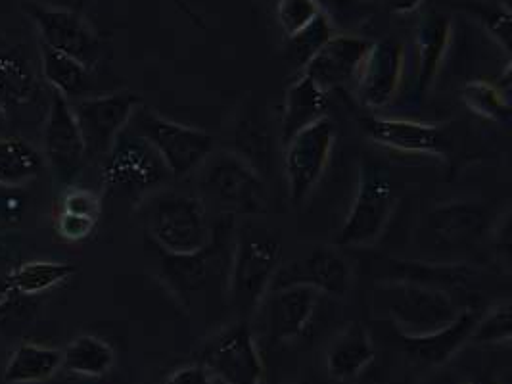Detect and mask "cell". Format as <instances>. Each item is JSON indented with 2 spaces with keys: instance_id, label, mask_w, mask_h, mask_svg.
<instances>
[{
  "instance_id": "obj_1",
  "label": "cell",
  "mask_w": 512,
  "mask_h": 384,
  "mask_svg": "<svg viewBox=\"0 0 512 384\" xmlns=\"http://www.w3.org/2000/svg\"><path fill=\"white\" fill-rule=\"evenodd\" d=\"M198 196L221 216H263L269 212V187L261 171L234 150H213L196 169Z\"/></svg>"
},
{
  "instance_id": "obj_2",
  "label": "cell",
  "mask_w": 512,
  "mask_h": 384,
  "mask_svg": "<svg viewBox=\"0 0 512 384\" xmlns=\"http://www.w3.org/2000/svg\"><path fill=\"white\" fill-rule=\"evenodd\" d=\"M280 260L282 244L275 235L252 227L236 229L227 277V300L234 312L242 315V321H248L261 308Z\"/></svg>"
},
{
  "instance_id": "obj_3",
  "label": "cell",
  "mask_w": 512,
  "mask_h": 384,
  "mask_svg": "<svg viewBox=\"0 0 512 384\" xmlns=\"http://www.w3.org/2000/svg\"><path fill=\"white\" fill-rule=\"evenodd\" d=\"M146 227L165 254H194L204 250L211 240L208 212L196 194L163 192L152 196L146 212Z\"/></svg>"
},
{
  "instance_id": "obj_4",
  "label": "cell",
  "mask_w": 512,
  "mask_h": 384,
  "mask_svg": "<svg viewBox=\"0 0 512 384\" xmlns=\"http://www.w3.org/2000/svg\"><path fill=\"white\" fill-rule=\"evenodd\" d=\"M127 127L158 152L175 179L194 173L215 150L210 133L169 120L144 104L135 110Z\"/></svg>"
},
{
  "instance_id": "obj_5",
  "label": "cell",
  "mask_w": 512,
  "mask_h": 384,
  "mask_svg": "<svg viewBox=\"0 0 512 384\" xmlns=\"http://www.w3.org/2000/svg\"><path fill=\"white\" fill-rule=\"evenodd\" d=\"M396 206V192L384 168L365 160L359 169V181L334 244L340 248L371 246L386 231Z\"/></svg>"
},
{
  "instance_id": "obj_6",
  "label": "cell",
  "mask_w": 512,
  "mask_h": 384,
  "mask_svg": "<svg viewBox=\"0 0 512 384\" xmlns=\"http://www.w3.org/2000/svg\"><path fill=\"white\" fill-rule=\"evenodd\" d=\"M171 179L158 152L133 129L125 127L102 164V189L110 194L133 196L163 187Z\"/></svg>"
},
{
  "instance_id": "obj_7",
  "label": "cell",
  "mask_w": 512,
  "mask_h": 384,
  "mask_svg": "<svg viewBox=\"0 0 512 384\" xmlns=\"http://www.w3.org/2000/svg\"><path fill=\"white\" fill-rule=\"evenodd\" d=\"M336 135L334 121L326 116L284 144V177L292 208H302L319 187L332 158Z\"/></svg>"
},
{
  "instance_id": "obj_8",
  "label": "cell",
  "mask_w": 512,
  "mask_h": 384,
  "mask_svg": "<svg viewBox=\"0 0 512 384\" xmlns=\"http://www.w3.org/2000/svg\"><path fill=\"white\" fill-rule=\"evenodd\" d=\"M380 294L388 302V312L401 336L438 333L461 313V308L442 288L397 281L382 285Z\"/></svg>"
},
{
  "instance_id": "obj_9",
  "label": "cell",
  "mask_w": 512,
  "mask_h": 384,
  "mask_svg": "<svg viewBox=\"0 0 512 384\" xmlns=\"http://www.w3.org/2000/svg\"><path fill=\"white\" fill-rule=\"evenodd\" d=\"M200 363L225 384H263L265 365L248 321H236L206 340Z\"/></svg>"
},
{
  "instance_id": "obj_10",
  "label": "cell",
  "mask_w": 512,
  "mask_h": 384,
  "mask_svg": "<svg viewBox=\"0 0 512 384\" xmlns=\"http://www.w3.org/2000/svg\"><path fill=\"white\" fill-rule=\"evenodd\" d=\"M22 10L37 27L41 43L68 54L89 70L98 66L102 56L100 39L81 12L43 4L39 0H24Z\"/></svg>"
},
{
  "instance_id": "obj_11",
  "label": "cell",
  "mask_w": 512,
  "mask_h": 384,
  "mask_svg": "<svg viewBox=\"0 0 512 384\" xmlns=\"http://www.w3.org/2000/svg\"><path fill=\"white\" fill-rule=\"evenodd\" d=\"M70 104L87 158H104L144 102L133 91H116L110 95L79 98Z\"/></svg>"
},
{
  "instance_id": "obj_12",
  "label": "cell",
  "mask_w": 512,
  "mask_h": 384,
  "mask_svg": "<svg viewBox=\"0 0 512 384\" xmlns=\"http://www.w3.org/2000/svg\"><path fill=\"white\" fill-rule=\"evenodd\" d=\"M50 95L45 121V156L54 175L64 183H71L85 166V143L71 112L70 100L56 91H50Z\"/></svg>"
},
{
  "instance_id": "obj_13",
  "label": "cell",
  "mask_w": 512,
  "mask_h": 384,
  "mask_svg": "<svg viewBox=\"0 0 512 384\" xmlns=\"http://www.w3.org/2000/svg\"><path fill=\"white\" fill-rule=\"evenodd\" d=\"M290 285H305L315 288L319 294L342 298L351 290L353 271L334 248L319 246L303 258L280 265L269 290Z\"/></svg>"
},
{
  "instance_id": "obj_14",
  "label": "cell",
  "mask_w": 512,
  "mask_h": 384,
  "mask_svg": "<svg viewBox=\"0 0 512 384\" xmlns=\"http://www.w3.org/2000/svg\"><path fill=\"white\" fill-rule=\"evenodd\" d=\"M403 52V45L394 37L371 45L355 77L357 95L363 106L382 110L394 102L403 77Z\"/></svg>"
},
{
  "instance_id": "obj_15",
  "label": "cell",
  "mask_w": 512,
  "mask_h": 384,
  "mask_svg": "<svg viewBox=\"0 0 512 384\" xmlns=\"http://www.w3.org/2000/svg\"><path fill=\"white\" fill-rule=\"evenodd\" d=\"M361 127L373 143L403 154H428L445 160L451 150L440 125L394 118H363Z\"/></svg>"
},
{
  "instance_id": "obj_16",
  "label": "cell",
  "mask_w": 512,
  "mask_h": 384,
  "mask_svg": "<svg viewBox=\"0 0 512 384\" xmlns=\"http://www.w3.org/2000/svg\"><path fill=\"white\" fill-rule=\"evenodd\" d=\"M371 41L357 35L340 33L332 35L323 47L319 48L309 62L303 66V75L323 87L326 93L351 83L371 48Z\"/></svg>"
},
{
  "instance_id": "obj_17",
  "label": "cell",
  "mask_w": 512,
  "mask_h": 384,
  "mask_svg": "<svg viewBox=\"0 0 512 384\" xmlns=\"http://www.w3.org/2000/svg\"><path fill=\"white\" fill-rule=\"evenodd\" d=\"M319 292L305 285L273 288L261 306H267L269 333L277 342H292L303 335L317 310Z\"/></svg>"
},
{
  "instance_id": "obj_18",
  "label": "cell",
  "mask_w": 512,
  "mask_h": 384,
  "mask_svg": "<svg viewBox=\"0 0 512 384\" xmlns=\"http://www.w3.org/2000/svg\"><path fill=\"white\" fill-rule=\"evenodd\" d=\"M488 210L472 202H453L434 208L426 217L430 237L438 246L463 248L476 244L488 233Z\"/></svg>"
},
{
  "instance_id": "obj_19",
  "label": "cell",
  "mask_w": 512,
  "mask_h": 384,
  "mask_svg": "<svg viewBox=\"0 0 512 384\" xmlns=\"http://www.w3.org/2000/svg\"><path fill=\"white\" fill-rule=\"evenodd\" d=\"M480 313L476 310H461L457 319L438 333L424 336H401L407 358L420 367H442L451 360L466 342H470L472 329Z\"/></svg>"
},
{
  "instance_id": "obj_20",
  "label": "cell",
  "mask_w": 512,
  "mask_h": 384,
  "mask_svg": "<svg viewBox=\"0 0 512 384\" xmlns=\"http://www.w3.org/2000/svg\"><path fill=\"white\" fill-rule=\"evenodd\" d=\"M453 25L443 14H426L422 16L415 31V50H417V79H415V96L424 98L436 81L443 58L451 43Z\"/></svg>"
},
{
  "instance_id": "obj_21",
  "label": "cell",
  "mask_w": 512,
  "mask_h": 384,
  "mask_svg": "<svg viewBox=\"0 0 512 384\" xmlns=\"http://www.w3.org/2000/svg\"><path fill=\"white\" fill-rule=\"evenodd\" d=\"M328 93L311 81L307 75L294 79L282 100V120H280V141L288 143L296 133L309 127L315 121L326 118Z\"/></svg>"
},
{
  "instance_id": "obj_22",
  "label": "cell",
  "mask_w": 512,
  "mask_h": 384,
  "mask_svg": "<svg viewBox=\"0 0 512 384\" xmlns=\"http://www.w3.org/2000/svg\"><path fill=\"white\" fill-rule=\"evenodd\" d=\"M374 342L369 329L361 323H350L328 346L326 371L336 381L359 377L374 360Z\"/></svg>"
},
{
  "instance_id": "obj_23",
  "label": "cell",
  "mask_w": 512,
  "mask_h": 384,
  "mask_svg": "<svg viewBox=\"0 0 512 384\" xmlns=\"http://www.w3.org/2000/svg\"><path fill=\"white\" fill-rule=\"evenodd\" d=\"M41 70L50 91H56L70 102L79 100L91 91V73L87 66L64 52H58L39 41Z\"/></svg>"
},
{
  "instance_id": "obj_24",
  "label": "cell",
  "mask_w": 512,
  "mask_h": 384,
  "mask_svg": "<svg viewBox=\"0 0 512 384\" xmlns=\"http://www.w3.org/2000/svg\"><path fill=\"white\" fill-rule=\"evenodd\" d=\"M62 367V352L52 346L24 342L10 356L4 369L6 384L45 383Z\"/></svg>"
},
{
  "instance_id": "obj_25",
  "label": "cell",
  "mask_w": 512,
  "mask_h": 384,
  "mask_svg": "<svg viewBox=\"0 0 512 384\" xmlns=\"http://www.w3.org/2000/svg\"><path fill=\"white\" fill-rule=\"evenodd\" d=\"M116 363L114 348L94 335H79L73 338L62 352V367L77 377L102 379Z\"/></svg>"
},
{
  "instance_id": "obj_26",
  "label": "cell",
  "mask_w": 512,
  "mask_h": 384,
  "mask_svg": "<svg viewBox=\"0 0 512 384\" xmlns=\"http://www.w3.org/2000/svg\"><path fill=\"white\" fill-rule=\"evenodd\" d=\"M466 108L484 120L507 125L511 121V64L501 81H474L461 91Z\"/></svg>"
},
{
  "instance_id": "obj_27",
  "label": "cell",
  "mask_w": 512,
  "mask_h": 384,
  "mask_svg": "<svg viewBox=\"0 0 512 384\" xmlns=\"http://www.w3.org/2000/svg\"><path fill=\"white\" fill-rule=\"evenodd\" d=\"M45 168L43 154L22 137L0 139V187H22Z\"/></svg>"
},
{
  "instance_id": "obj_28",
  "label": "cell",
  "mask_w": 512,
  "mask_h": 384,
  "mask_svg": "<svg viewBox=\"0 0 512 384\" xmlns=\"http://www.w3.org/2000/svg\"><path fill=\"white\" fill-rule=\"evenodd\" d=\"M41 85L22 56L0 52V104L2 108H22L35 102Z\"/></svg>"
},
{
  "instance_id": "obj_29",
  "label": "cell",
  "mask_w": 512,
  "mask_h": 384,
  "mask_svg": "<svg viewBox=\"0 0 512 384\" xmlns=\"http://www.w3.org/2000/svg\"><path fill=\"white\" fill-rule=\"evenodd\" d=\"M77 273V265L60 262H27L6 279V288L14 294L35 296L58 287Z\"/></svg>"
},
{
  "instance_id": "obj_30",
  "label": "cell",
  "mask_w": 512,
  "mask_h": 384,
  "mask_svg": "<svg viewBox=\"0 0 512 384\" xmlns=\"http://www.w3.org/2000/svg\"><path fill=\"white\" fill-rule=\"evenodd\" d=\"M332 29L351 31L369 24L376 14L374 0H317Z\"/></svg>"
},
{
  "instance_id": "obj_31",
  "label": "cell",
  "mask_w": 512,
  "mask_h": 384,
  "mask_svg": "<svg viewBox=\"0 0 512 384\" xmlns=\"http://www.w3.org/2000/svg\"><path fill=\"white\" fill-rule=\"evenodd\" d=\"M512 308L509 302L493 306L489 312L478 317L470 342L472 344H509L511 340Z\"/></svg>"
},
{
  "instance_id": "obj_32",
  "label": "cell",
  "mask_w": 512,
  "mask_h": 384,
  "mask_svg": "<svg viewBox=\"0 0 512 384\" xmlns=\"http://www.w3.org/2000/svg\"><path fill=\"white\" fill-rule=\"evenodd\" d=\"M334 35L332 25L326 22L325 16L321 14L315 22L307 25L298 35L288 39V58H292L294 64L305 66L309 62V58L325 45L326 41Z\"/></svg>"
},
{
  "instance_id": "obj_33",
  "label": "cell",
  "mask_w": 512,
  "mask_h": 384,
  "mask_svg": "<svg viewBox=\"0 0 512 384\" xmlns=\"http://www.w3.org/2000/svg\"><path fill=\"white\" fill-rule=\"evenodd\" d=\"M319 16H321V8L317 0H279L277 2V18L288 39L298 35Z\"/></svg>"
},
{
  "instance_id": "obj_34",
  "label": "cell",
  "mask_w": 512,
  "mask_h": 384,
  "mask_svg": "<svg viewBox=\"0 0 512 384\" xmlns=\"http://www.w3.org/2000/svg\"><path fill=\"white\" fill-rule=\"evenodd\" d=\"M62 212H70L75 216L93 217L100 219L102 214V198L98 192L89 189L73 187L62 196Z\"/></svg>"
},
{
  "instance_id": "obj_35",
  "label": "cell",
  "mask_w": 512,
  "mask_h": 384,
  "mask_svg": "<svg viewBox=\"0 0 512 384\" xmlns=\"http://www.w3.org/2000/svg\"><path fill=\"white\" fill-rule=\"evenodd\" d=\"M98 227V219L93 217L75 216L70 212H62L56 217V233L66 242H83L91 239Z\"/></svg>"
},
{
  "instance_id": "obj_36",
  "label": "cell",
  "mask_w": 512,
  "mask_h": 384,
  "mask_svg": "<svg viewBox=\"0 0 512 384\" xmlns=\"http://www.w3.org/2000/svg\"><path fill=\"white\" fill-rule=\"evenodd\" d=\"M163 384H217V379L202 363H190L169 373Z\"/></svg>"
},
{
  "instance_id": "obj_37",
  "label": "cell",
  "mask_w": 512,
  "mask_h": 384,
  "mask_svg": "<svg viewBox=\"0 0 512 384\" xmlns=\"http://www.w3.org/2000/svg\"><path fill=\"white\" fill-rule=\"evenodd\" d=\"M489 31L491 35L501 41L503 48L509 52L511 50V14L507 10L493 14L488 20Z\"/></svg>"
},
{
  "instance_id": "obj_38",
  "label": "cell",
  "mask_w": 512,
  "mask_h": 384,
  "mask_svg": "<svg viewBox=\"0 0 512 384\" xmlns=\"http://www.w3.org/2000/svg\"><path fill=\"white\" fill-rule=\"evenodd\" d=\"M422 4V0H388V6L396 14H411Z\"/></svg>"
},
{
  "instance_id": "obj_39",
  "label": "cell",
  "mask_w": 512,
  "mask_h": 384,
  "mask_svg": "<svg viewBox=\"0 0 512 384\" xmlns=\"http://www.w3.org/2000/svg\"><path fill=\"white\" fill-rule=\"evenodd\" d=\"M173 2L177 4V8H179V10H181V12H183L187 18H190V20L194 22V25H198L200 29H206V25H204V22H202V18H200V16H198V14H196V12H194V10L188 6L185 0H173Z\"/></svg>"
},
{
  "instance_id": "obj_40",
  "label": "cell",
  "mask_w": 512,
  "mask_h": 384,
  "mask_svg": "<svg viewBox=\"0 0 512 384\" xmlns=\"http://www.w3.org/2000/svg\"><path fill=\"white\" fill-rule=\"evenodd\" d=\"M428 384H468L463 381V379H459L457 375H449V373H445V375H440V377H436L434 381H430Z\"/></svg>"
},
{
  "instance_id": "obj_41",
  "label": "cell",
  "mask_w": 512,
  "mask_h": 384,
  "mask_svg": "<svg viewBox=\"0 0 512 384\" xmlns=\"http://www.w3.org/2000/svg\"><path fill=\"white\" fill-rule=\"evenodd\" d=\"M4 120V108H2V104H0V123Z\"/></svg>"
},
{
  "instance_id": "obj_42",
  "label": "cell",
  "mask_w": 512,
  "mask_h": 384,
  "mask_svg": "<svg viewBox=\"0 0 512 384\" xmlns=\"http://www.w3.org/2000/svg\"><path fill=\"white\" fill-rule=\"evenodd\" d=\"M468 384H493V383H486V381H474V383H468Z\"/></svg>"
},
{
  "instance_id": "obj_43",
  "label": "cell",
  "mask_w": 512,
  "mask_h": 384,
  "mask_svg": "<svg viewBox=\"0 0 512 384\" xmlns=\"http://www.w3.org/2000/svg\"><path fill=\"white\" fill-rule=\"evenodd\" d=\"M284 384H290V383H284Z\"/></svg>"
}]
</instances>
